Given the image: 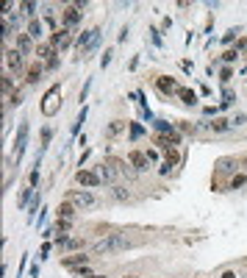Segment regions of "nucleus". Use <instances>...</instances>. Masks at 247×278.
I'll list each match as a JSON object with an SVG mask.
<instances>
[{"mask_svg": "<svg viewBox=\"0 0 247 278\" xmlns=\"http://www.w3.org/2000/svg\"><path fill=\"white\" fill-rule=\"evenodd\" d=\"M139 245V239L128 234V231H111V234L100 236L98 242L92 245L95 256H114V253H122V250H131Z\"/></svg>", "mask_w": 247, "mask_h": 278, "instance_id": "nucleus-1", "label": "nucleus"}, {"mask_svg": "<svg viewBox=\"0 0 247 278\" xmlns=\"http://www.w3.org/2000/svg\"><path fill=\"white\" fill-rule=\"evenodd\" d=\"M64 201H70L72 206L78 208V211H89V208H98L103 206V201H100V195L95 192V189H67V195H64Z\"/></svg>", "mask_w": 247, "mask_h": 278, "instance_id": "nucleus-2", "label": "nucleus"}, {"mask_svg": "<svg viewBox=\"0 0 247 278\" xmlns=\"http://www.w3.org/2000/svg\"><path fill=\"white\" fill-rule=\"evenodd\" d=\"M89 6L86 0H78V3H64L61 6V25L70 28V31H75L78 25H81V20H84V8Z\"/></svg>", "mask_w": 247, "mask_h": 278, "instance_id": "nucleus-3", "label": "nucleus"}, {"mask_svg": "<svg viewBox=\"0 0 247 278\" xmlns=\"http://www.w3.org/2000/svg\"><path fill=\"white\" fill-rule=\"evenodd\" d=\"M39 111H42L45 117H56L58 111H61V83H53V86L42 95Z\"/></svg>", "mask_w": 247, "mask_h": 278, "instance_id": "nucleus-4", "label": "nucleus"}, {"mask_svg": "<svg viewBox=\"0 0 247 278\" xmlns=\"http://www.w3.org/2000/svg\"><path fill=\"white\" fill-rule=\"evenodd\" d=\"M3 62H6V72H8V75L22 78V75H25V70H28V56L22 53V50H17V48H6Z\"/></svg>", "mask_w": 247, "mask_h": 278, "instance_id": "nucleus-5", "label": "nucleus"}, {"mask_svg": "<svg viewBox=\"0 0 247 278\" xmlns=\"http://www.w3.org/2000/svg\"><path fill=\"white\" fill-rule=\"evenodd\" d=\"M98 36H103V25L86 28L84 34H78V39H75V59H84L86 50L95 45V39H98Z\"/></svg>", "mask_w": 247, "mask_h": 278, "instance_id": "nucleus-6", "label": "nucleus"}, {"mask_svg": "<svg viewBox=\"0 0 247 278\" xmlns=\"http://www.w3.org/2000/svg\"><path fill=\"white\" fill-rule=\"evenodd\" d=\"M75 39H78V36L72 34L70 28H64V25L58 28V31H53V34L48 36V42H50V45H53V48L58 50V53H64V50H70L72 45H75Z\"/></svg>", "mask_w": 247, "mask_h": 278, "instance_id": "nucleus-7", "label": "nucleus"}, {"mask_svg": "<svg viewBox=\"0 0 247 278\" xmlns=\"http://www.w3.org/2000/svg\"><path fill=\"white\" fill-rule=\"evenodd\" d=\"M153 86H155V92H158L161 97H170V100L178 95V89H181V83H178L172 75H167V72L155 75V78H153Z\"/></svg>", "mask_w": 247, "mask_h": 278, "instance_id": "nucleus-8", "label": "nucleus"}, {"mask_svg": "<svg viewBox=\"0 0 247 278\" xmlns=\"http://www.w3.org/2000/svg\"><path fill=\"white\" fill-rule=\"evenodd\" d=\"M125 161L131 164V170H134L136 175H142V173H150V161H148V156H145V150L142 147H131L128 150V156H125Z\"/></svg>", "mask_w": 247, "mask_h": 278, "instance_id": "nucleus-9", "label": "nucleus"}, {"mask_svg": "<svg viewBox=\"0 0 247 278\" xmlns=\"http://www.w3.org/2000/svg\"><path fill=\"white\" fill-rule=\"evenodd\" d=\"M75 184L81 189H100V187H103V178L98 175V170L84 167V170H78V173H75Z\"/></svg>", "mask_w": 247, "mask_h": 278, "instance_id": "nucleus-10", "label": "nucleus"}, {"mask_svg": "<svg viewBox=\"0 0 247 278\" xmlns=\"http://www.w3.org/2000/svg\"><path fill=\"white\" fill-rule=\"evenodd\" d=\"M153 131L155 134H164V137H170L175 145H184V139H186L184 134L175 128V123H170V120H158V117H155L153 120Z\"/></svg>", "mask_w": 247, "mask_h": 278, "instance_id": "nucleus-11", "label": "nucleus"}, {"mask_svg": "<svg viewBox=\"0 0 247 278\" xmlns=\"http://www.w3.org/2000/svg\"><path fill=\"white\" fill-rule=\"evenodd\" d=\"M89 264H92V256H86L84 250H81V253H67V256H61V267L70 273L81 270V267H89Z\"/></svg>", "mask_w": 247, "mask_h": 278, "instance_id": "nucleus-12", "label": "nucleus"}, {"mask_svg": "<svg viewBox=\"0 0 247 278\" xmlns=\"http://www.w3.org/2000/svg\"><path fill=\"white\" fill-rule=\"evenodd\" d=\"M128 123H131V120H122V117H117V120H111V123H106V128H103V139H108V142L120 139L122 134H128Z\"/></svg>", "mask_w": 247, "mask_h": 278, "instance_id": "nucleus-13", "label": "nucleus"}, {"mask_svg": "<svg viewBox=\"0 0 247 278\" xmlns=\"http://www.w3.org/2000/svg\"><path fill=\"white\" fill-rule=\"evenodd\" d=\"M45 72H48V70H45V64L34 59V62L28 64V70H25V75H22V83H25V86H36V83L42 81Z\"/></svg>", "mask_w": 247, "mask_h": 278, "instance_id": "nucleus-14", "label": "nucleus"}, {"mask_svg": "<svg viewBox=\"0 0 247 278\" xmlns=\"http://www.w3.org/2000/svg\"><path fill=\"white\" fill-rule=\"evenodd\" d=\"M34 56H36V62L48 64V62H53V59H56V56H61V53H58V50L53 48V45H50L48 39H42L39 45H36V53H34Z\"/></svg>", "mask_w": 247, "mask_h": 278, "instance_id": "nucleus-15", "label": "nucleus"}, {"mask_svg": "<svg viewBox=\"0 0 247 278\" xmlns=\"http://www.w3.org/2000/svg\"><path fill=\"white\" fill-rule=\"evenodd\" d=\"M28 131H31L28 120H22V123H20V128H17V137H14V145H17V159H22V153H25V147H28Z\"/></svg>", "mask_w": 247, "mask_h": 278, "instance_id": "nucleus-16", "label": "nucleus"}, {"mask_svg": "<svg viewBox=\"0 0 247 278\" xmlns=\"http://www.w3.org/2000/svg\"><path fill=\"white\" fill-rule=\"evenodd\" d=\"M95 170H98V175L103 178V184H108V187H114V184L120 181V173H117V170H114V167L108 164V161H100V164L95 167Z\"/></svg>", "mask_w": 247, "mask_h": 278, "instance_id": "nucleus-17", "label": "nucleus"}, {"mask_svg": "<svg viewBox=\"0 0 247 278\" xmlns=\"http://www.w3.org/2000/svg\"><path fill=\"white\" fill-rule=\"evenodd\" d=\"M208 131H211L214 137H225V134L233 131V128H231V120L222 117V114H219V117H214V120H208Z\"/></svg>", "mask_w": 247, "mask_h": 278, "instance_id": "nucleus-18", "label": "nucleus"}, {"mask_svg": "<svg viewBox=\"0 0 247 278\" xmlns=\"http://www.w3.org/2000/svg\"><path fill=\"white\" fill-rule=\"evenodd\" d=\"M175 97L186 106V109H198V106H200V95H198L195 89H189V86H181Z\"/></svg>", "mask_w": 247, "mask_h": 278, "instance_id": "nucleus-19", "label": "nucleus"}, {"mask_svg": "<svg viewBox=\"0 0 247 278\" xmlns=\"http://www.w3.org/2000/svg\"><path fill=\"white\" fill-rule=\"evenodd\" d=\"M45 20H39V17H36V20H28L25 22V34L31 36V39L36 42V45H39V42H42V36H45Z\"/></svg>", "mask_w": 247, "mask_h": 278, "instance_id": "nucleus-20", "label": "nucleus"}, {"mask_svg": "<svg viewBox=\"0 0 247 278\" xmlns=\"http://www.w3.org/2000/svg\"><path fill=\"white\" fill-rule=\"evenodd\" d=\"M217 170H214V175L217 173H239V156H225V159H217Z\"/></svg>", "mask_w": 247, "mask_h": 278, "instance_id": "nucleus-21", "label": "nucleus"}, {"mask_svg": "<svg viewBox=\"0 0 247 278\" xmlns=\"http://www.w3.org/2000/svg\"><path fill=\"white\" fill-rule=\"evenodd\" d=\"M14 48H17V50H22V53H25V56H34V53H36V45H34V39H31V36L25 34V31L14 36Z\"/></svg>", "mask_w": 247, "mask_h": 278, "instance_id": "nucleus-22", "label": "nucleus"}, {"mask_svg": "<svg viewBox=\"0 0 247 278\" xmlns=\"http://www.w3.org/2000/svg\"><path fill=\"white\" fill-rule=\"evenodd\" d=\"M75 214H78V208L70 201H61L56 206V220H75Z\"/></svg>", "mask_w": 247, "mask_h": 278, "instance_id": "nucleus-23", "label": "nucleus"}, {"mask_svg": "<svg viewBox=\"0 0 247 278\" xmlns=\"http://www.w3.org/2000/svg\"><path fill=\"white\" fill-rule=\"evenodd\" d=\"M84 248H86V239H84V236H70V239H67V245L61 248V253H64V256H67V253H81Z\"/></svg>", "mask_w": 247, "mask_h": 278, "instance_id": "nucleus-24", "label": "nucleus"}, {"mask_svg": "<svg viewBox=\"0 0 247 278\" xmlns=\"http://www.w3.org/2000/svg\"><path fill=\"white\" fill-rule=\"evenodd\" d=\"M150 142H153V145L158 147L161 153H167V150H172V147H178L175 142H172L170 137H164V134H150Z\"/></svg>", "mask_w": 247, "mask_h": 278, "instance_id": "nucleus-25", "label": "nucleus"}, {"mask_svg": "<svg viewBox=\"0 0 247 278\" xmlns=\"http://www.w3.org/2000/svg\"><path fill=\"white\" fill-rule=\"evenodd\" d=\"M34 195H36V189L25 184V187H22V192H20V201H17V208H20V211H28L31 201H34Z\"/></svg>", "mask_w": 247, "mask_h": 278, "instance_id": "nucleus-26", "label": "nucleus"}, {"mask_svg": "<svg viewBox=\"0 0 247 278\" xmlns=\"http://www.w3.org/2000/svg\"><path fill=\"white\" fill-rule=\"evenodd\" d=\"M17 89H20V86L14 83V75H8V72H3V78H0V92H3V97H11Z\"/></svg>", "mask_w": 247, "mask_h": 278, "instance_id": "nucleus-27", "label": "nucleus"}, {"mask_svg": "<svg viewBox=\"0 0 247 278\" xmlns=\"http://www.w3.org/2000/svg\"><path fill=\"white\" fill-rule=\"evenodd\" d=\"M111 198H114V201H120V203H131V201H134L131 189L122 187V184H114V187H111Z\"/></svg>", "mask_w": 247, "mask_h": 278, "instance_id": "nucleus-28", "label": "nucleus"}, {"mask_svg": "<svg viewBox=\"0 0 247 278\" xmlns=\"http://www.w3.org/2000/svg\"><path fill=\"white\" fill-rule=\"evenodd\" d=\"M219 111H225V109H231L233 103H236V92L231 89V86H222V92H219Z\"/></svg>", "mask_w": 247, "mask_h": 278, "instance_id": "nucleus-29", "label": "nucleus"}, {"mask_svg": "<svg viewBox=\"0 0 247 278\" xmlns=\"http://www.w3.org/2000/svg\"><path fill=\"white\" fill-rule=\"evenodd\" d=\"M145 134H148V131H145V125H142V123H136V120L128 123V139H131V142H139Z\"/></svg>", "mask_w": 247, "mask_h": 278, "instance_id": "nucleus-30", "label": "nucleus"}, {"mask_svg": "<svg viewBox=\"0 0 247 278\" xmlns=\"http://www.w3.org/2000/svg\"><path fill=\"white\" fill-rule=\"evenodd\" d=\"M247 187V173H233L231 181H228V189L231 192H239V189Z\"/></svg>", "mask_w": 247, "mask_h": 278, "instance_id": "nucleus-31", "label": "nucleus"}, {"mask_svg": "<svg viewBox=\"0 0 247 278\" xmlns=\"http://www.w3.org/2000/svg\"><path fill=\"white\" fill-rule=\"evenodd\" d=\"M86 117H89V106H81V111H78V117H75V123H72V137H78L81 134V128H84V123H86Z\"/></svg>", "mask_w": 247, "mask_h": 278, "instance_id": "nucleus-32", "label": "nucleus"}, {"mask_svg": "<svg viewBox=\"0 0 247 278\" xmlns=\"http://www.w3.org/2000/svg\"><path fill=\"white\" fill-rule=\"evenodd\" d=\"M239 36H242V28H228L219 42H222V45H225V50H228V48H233V45H236V39H239Z\"/></svg>", "mask_w": 247, "mask_h": 278, "instance_id": "nucleus-33", "label": "nucleus"}, {"mask_svg": "<svg viewBox=\"0 0 247 278\" xmlns=\"http://www.w3.org/2000/svg\"><path fill=\"white\" fill-rule=\"evenodd\" d=\"M53 137H56V131H53V125H45L42 134H39V142H42V147H39V153L48 150V145L53 142Z\"/></svg>", "mask_w": 247, "mask_h": 278, "instance_id": "nucleus-34", "label": "nucleus"}, {"mask_svg": "<svg viewBox=\"0 0 247 278\" xmlns=\"http://www.w3.org/2000/svg\"><path fill=\"white\" fill-rule=\"evenodd\" d=\"M20 6V11L28 17V20H36V11H39V3H34V0H25V3H17Z\"/></svg>", "mask_w": 247, "mask_h": 278, "instance_id": "nucleus-35", "label": "nucleus"}, {"mask_svg": "<svg viewBox=\"0 0 247 278\" xmlns=\"http://www.w3.org/2000/svg\"><path fill=\"white\" fill-rule=\"evenodd\" d=\"M239 59H242V56L236 53V48H228V50H222V56H219V64H228V67H233Z\"/></svg>", "mask_w": 247, "mask_h": 278, "instance_id": "nucleus-36", "label": "nucleus"}, {"mask_svg": "<svg viewBox=\"0 0 247 278\" xmlns=\"http://www.w3.org/2000/svg\"><path fill=\"white\" fill-rule=\"evenodd\" d=\"M233 75H236V70H233V67H228V64L219 67V83H222V86H228V83L233 81Z\"/></svg>", "mask_w": 247, "mask_h": 278, "instance_id": "nucleus-37", "label": "nucleus"}, {"mask_svg": "<svg viewBox=\"0 0 247 278\" xmlns=\"http://www.w3.org/2000/svg\"><path fill=\"white\" fill-rule=\"evenodd\" d=\"M72 225H75V220H56L53 222V228H56V234H70Z\"/></svg>", "mask_w": 247, "mask_h": 278, "instance_id": "nucleus-38", "label": "nucleus"}, {"mask_svg": "<svg viewBox=\"0 0 247 278\" xmlns=\"http://www.w3.org/2000/svg\"><path fill=\"white\" fill-rule=\"evenodd\" d=\"M172 173H175V164H172V161H167V159H164L161 164H158V175H161V178H170Z\"/></svg>", "mask_w": 247, "mask_h": 278, "instance_id": "nucleus-39", "label": "nucleus"}, {"mask_svg": "<svg viewBox=\"0 0 247 278\" xmlns=\"http://www.w3.org/2000/svg\"><path fill=\"white\" fill-rule=\"evenodd\" d=\"M145 156H148V161H150V164H155V161H161V156H164V153L158 150V147H145Z\"/></svg>", "mask_w": 247, "mask_h": 278, "instance_id": "nucleus-40", "label": "nucleus"}, {"mask_svg": "<svg viewBox=\"0 0 247 278\" xmlns=\"http://www.w3.org/2000/svg\"><path fill=\"white\" fill-rule=\"evenodd\" d=\"M39 184H42V173H39V167H34V170H31L28 173V187H39Z\"/></svg>", "mask_w": 247, "mask_h": 278, "instance_id": "nucleus-41", "label": "nucleus"}, {"mask_svg": "<svg viewBox=\"0 0 247 278\" xmlns=\"http://www.w3.org/2000/svg\"><path fill=\"white\" fill-rule=\"evenodd\" d=\"M111 62H114V48H106V50H103V53H100V67L106 70Z\"/></svg>", "mask_w": 247, "mask_h": 278, "instance_id": "nucleus-42", "label": "nucleus"}, {"mask_svg": "<svg viewBox=\"0 0 247 278\" xmlns=\"http://www.w3.org/2000/svg\"><path fill=\"white\" fill-rule=\"evenodd\" d=\"M150 39H153V45H155V48H164V39H161V28L150 25Z\"/></svg>", "mask_w": 247, "mask_h": 278, "instance_id": "nucleus-43", "label": "nucleus"}, {"mask_svg": "<svg viewBox=\"0 0 247 278\" xmlns=\"http://www.w3.org/2000/svg\"><path fill=\"white\" fill-rule=\"evenodd\" d=\"M89 89H92V78H86L84 86H81V92H78V100H81V103H84L86 97H89ZM84 106H86V103H84Z\"/></svg>", "mask_w": 247, "mask_h": 278, "instance_id": "nucleus-44", "label": "nucleus"}, {"mask_svg": "<svg viewBox=\"0 0 247 278\" xmlns=\"http://www.w3.org/2000/svg\"><path fill=\"white\" fill-rule=\"evenodd\" d=\"M233 48H236V53H239V56H245V59H247V36L242 34L239 39H236V45H233Z\"/></svg>", "mask_w": 247, "mask_h": 278, "instance_id": "nucleus-45", "label": "nucleus"}, {"mask_svg": "<svg viewBox=\"0 0 247 278\" xmlns=\"http://www.w3.org/2000/svg\"><path fill=\"white\" fill-rule=\"evenodd\" d=\"M245 123H247V111H239V114L231 120V128H242Z\"/></svg>", "mask_w": 247, "mask_h": 278, "instance_id": "nucleus-46", "label": "nucleus"}, {"mask_svg": "<svg viewBox=\"0 0 247 278\" xmlns=\"http://www.w3.org/2000/svg\"><path fill=\"white\" fill-rule=\"evenodd\" d=\"M58 67H61V56H56L53 62H48V64H45V70H48V72H56Z\"/></svg>", "mask_w": 247, "mask_h": 278, "instance_id": "nucleus-47", "label": "nucleus"}, {"mask_svg": "<svg viewBox=\"0 0 247 278\" xmlns=\"http://www.w3.org/2000/svg\"><path fill=\"white\" fill-rule=\"evenodd\" d=\"M92 156V147H84V153H81V159H78V167L84 170V164H86V159Z\"/></svg>", "mask_w": 247, "mask_h": 278, "instance_id": "nucleus-48", "label": "nucleus"}, {"mask_svg": "<svg viewBox=\"0 0 247 278\" xmlns=\"http://www.w3.org/2000/svg\"><path fill=\"white\" fill-rule=\"evenodd\" d=\"M50 248H53V242H45V245H42V250H39V262H45V259H48Z\"/></svg>", "mask_w": 247, "mask_h": 278, "instance_id": "nucleus-49", "label": "nucleus"}, {"mask_svg": "<svg viewBox=\"0 0 247 278\" xmlns=\"http://www.w3.org/2000/svg\"><path fill=\"white\" fill-rule=\"evenodd\" d=\"M181 67H184V72L189 75L192 70H195V62H192V59H184V62H181Z\"/></svg>", "mask_w": 247, "mask_h": 278, "instance_id": "nucleus-50", "label": "nucleus"}, {"mask_svg": "<svg viewBox=\"0 0 247 278\" xmlns=\"http://www.w3.org/2000/svg\"><path fill=\"white\" fill-rule=\"evenodd\" d=\"M45 217H48V208H42V211H39V220H36L34 228H45Z\"/></svg>", "mask_w": 247, "mask_h": 278, "instance_id": "nucleus-51", "label": "nucleus"}, {"mask_svg": "<svg viewBox=\"0 0 247 278\" xmlns=\"http://www.w3.org/2000/svg\"><path fill=\"white\" fill-rule=\"evenodd\" d=\"M219 278H239V273L228 267V270H222V273H219Z\"/></svg>", "mask_w": 247, "mask_h": 278, "instance_id": "nucleus-52", "label": "nucleus"}, {"mask_svg": "<svg viewBox=\"0 0 247 278\" xmlns=\"http://www.w3.org/2000/svg\"><path fill=\"white\" fill-rule=\"evenodd\" d=\"M170 28H172V17H164L161 20V34L164 31H170Z\"/></svg>", "mask_w": 247, "mask_h": 278, "instance_id": "nucleus-53", "label": "nucleus"}, {"mask_svg": "<svg viewBox=\"0 0 247 278\" xmlns=\"http://www.w3.org/2000/svg\"><path fill=\"white\" fill-rule=\"evenodd\" d=\"M39 264H42V262H39ZM39 264H31V276H34V278H39V270H42Z\"/></svg>", "mask_w": 247, "mask_h": 278, "instance_id": "nucleus-54", "label": "nucleus"}, {"mask_svg": "<svg viewBox=\"0 0 247 278\" xmlns=\"http://www.w3.org/2000/svg\"><path fill=\"white\" fill-rule=\"evenodd\" d=\"M125 39H128V25L122 28V31H120V36H117V42H125Z\"/></svg>", "mask_w": 247, "mask_h": 278, "instance_id": "nucleus-55", "label": "nucleus"}, {"mask_svg": "<svg viewBox=\"0 0 247 278\" xmlns=\"http://www.w3.org/2000/svg\"><path fill=\"white\" fill-rule=\"evenodd\" d=\"M89 278H108V276H103V273H95V276H89Z\"/></svg>", "mask_w": 247, "mask_h": 278, "instance_id": "nucleus-56", "label": "nucleus"}, {"mask_svg": "<svg viewBox=\"0 0 247 278\" xmlns=\"http://www.w3.org/2000/svg\"><path fill=\"white\" fill-rule=\"evenodd\" d=\"M122 278H142V276H122Z\"/></svg>", "mask_w": 247, "mask_h": 278, "instance_id": "nucleus-57", "label": "nucleus"}]
</instances>
